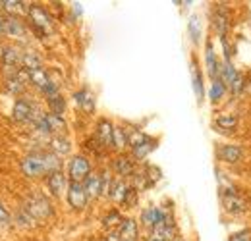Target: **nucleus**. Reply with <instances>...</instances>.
Instances as JSON below:
<instances>
[{
  "label": "nucleus",
  "mask_w": 251,
  "mask_h": 241,
  "mask_svg": "<svg viewBox=\"0 0 251 241\" xmlns=\"http://www.w3.org/2000/svg\"><path fill=\"white\" fill-rule=\"evenodd\" d=\"M62 168V160L60 156H56L50 151H33L29 154H25L20 160V170L25 178H43L49 176L52 172H58Z\"/></svg>",
  "instance_id": "f257e3e1"
},
{
  "label": "nucleus",
  "mask_w": 251,
  "mask_h": 241,
  "mask_svg": "<svg viewBox=\"0 0 251 241\" xmlns=\"http://www.w3.org/2000/svg\"><path fill=\"white\" fill-rule=\"evenodd\" d=\"M41 114H43V110H41L39 102L33 100L31 96H27V95L20 96L14 102V108H12V118L18 121V123H29L31 125Z\"/></svg>",
  "instance_id": "f03ea898"
},
{
  "label": "nucleus",
  "mask_w": 251,
  "mask_h": 241,
  "mask_svg": "<svg viewBox=\"0 0 251 241\" xmlns=\"http://www.w3.org/2000/svg\"><path fill=\"white\" fill-rule=\"evenodd\" d=\"M0 37H12L18 41H25L29 37L27 25L20 16L0 12Z\"/></svg>",
  "instance_id": "7ed1b4c3"
},
{
  "label": "nucleus",
  "mask_w": 251,
  "mask_h": 241,
  "mask_svg": "<svg viewBox=\"0 0 251 241\" xmlns=\"http://www.w3.org/2000/svg\"><path fill=\"white\" fill-rule=\"evenodd\" d=\"M22 60H24V48H20L16 45L4 47L2 54H0V68H2L4 77L14 75L16 72H20L22 70Z\"/></svg>",
  "instance_id": "20e7f679"
},
{
  "label": "nucleus",
  "mask_w": 251,
  "mask_h": 241,
  "mask_svg": "<svg viewBox=\"0 0 251 241\" xmlns=\"http://www.w3.org/2000/svg\"><path fill=\"white\" fill-rule=\"evenodd\" d=\"M24 211L29 212L31 218L37 222V220H47V218L52 214V207H50V201H49L43 193L35 191V193H31V195L25 199Z\"/></svg>",
  "instance_id": "39448f33"
},
{
  "label": "nucleus",
  "mask_w": 251,
  "mask_h": 241,
  "mask_svg": "<svg viewBox=\"0 0 251 241\" xmlns=\"http://www.w3.org/2000/svg\"><path fill=\"white\" fill-rule=\"evenodd\" d=\"M27 18L31 22L37 33H50L52 29V18L41 4H29L27 6Z\"/></svg>",
  "instance_id": "423d86ee"
},
{
  "label": "nucleus",
  "mask_w": 251,
  "mask_h": 241,
  "mask_svg": "<svg viewBox=\"0 0 251 241\" xmlns=\"http://www.w3.org/2000/svg\"><path fill=\"white\" fill-rule=\"evenodd\" d=\"M91 172H93V170H91V162H89V158L83 156V154L74 156V158L70 160V164H68V178H70V181H74V183H83L85 178H87Z\"/></svg>",
  "instance_id": "0eeeda50"
},
{
  "label": "nucleus",
  "mask_w": 251,
  "mask_h": 241,
  "mask_svg": "<svg viewBox=\"0 0 251 241\" xmlns=\"http://www.w3.org/2000/svg\"><path fill=\"white\" fill-rule=\"evenodd\" d=\"M27 87H29V75H27V72L24 68L20 72H16L14 75L4 77V89L8 91V93H12V95L24 96Z\"/></svg>",
  "instance_id": "6e6552de"
},
{
  "label": "nucleus",
  "mask_w": 251,
  "mask_h": 241,
  "mask_svg": "<svg viewBox=\"0 0 251 241\" xmlns=\"http://www.w3.org/2000/svg\"><path fill=\"white\" fill-rule=\"evenodd\" d=\"M66 197H68V205L74 211H83L87 207V193L83 189V183H74L70 181L66 187Z\"/></svg>",
  "instance_id": "1a4fd4ad"
},
{
  "label": "nucleus",
  "mask_w": 251,
  "mask_h": 241,
  "mask_svg": "<svg viewBox=\"0 0 251 241\" xmlns=\"http://www.w3.org/2000/svg\"><path fill=\"white\" fill-rule=\"evenodd\" d=\"M217 156L222 162H228V164H236L244 158V149L238 147V145H219L217 149Z\"/></svg>",
  "instance_id": "9d476101"
},
{
  "label": "nucleus",
  "mask_w": 251,
  "mask_h": 241,
  "mask_svg": "<svg viewBox=\"0 0 251 241\" xmlns=\"http://www.w3.org/2000/svg\"><path fill=\"white\" fill-rule=\"evenodd\" d=\"M222 205H224V211L230 212V214H244L248 211V205L242 197H238V193H224L222 195Z\"/></svg>",
  "instance_id": "9b49d317"
},
{
  "label": "nucleus",
  "mask_w": 251,
  "mask_h": 241,
  "mask_svg": "<svg viewBox=\"0 0 251 241\" xmlns=\"http://www.w3.org/2000/svg\"><path fill=\"white\" fill-rule=\"evenodd\" d=\"M112 129H114L112 121L106 120V118H102V120L97 123V137H95V139H97L104 149L112 145Z\"/></svg>",
  "instance_id": "f8f14e48"
},
{
  "label": "nucleus",
  "mask_w": 251,
  "mask_h": 241,
  "mask_svg": "<svg viewBox=\"0 0 251 241\" xmlns=\"http://www.w3.org/2000/svg\"><path fill=\"white\" fill-rule=\"evenodd\" d=\"M47 185H49V191H50L54 197H60L64 191H66V187H68L66 176L62 174V170L49 174V176H47Z\"/></svg>",
  "instance_id": "ddd939ff"
},
{
  "label": "nucleus",
  "mask_w": 251,
  "mask_h": 241,
  "mask_svg": "<svg viewBox=\"0 0 251 241\" xmlns=\"http://www.w3.org/2000/svg\"><path fill=\"white\" fill-rule=\"evenodd\" d=\"M205 64H207V72L211 75V79H219V73H220V64L217 60V54L213 50V43L207 41V47H205Z\"/></svg>",
  "instance_id": "4468645a"
},
{
  "label": "nucleus",
  "mask_w": 251,
  "mask_h": 241,
  "mask_svg": "<svg viewBox=\"0 0 251 241\" xmlns=\"http://www.w3.org/2000/svg\"><path fill=\"white\" fill-rule=\"evenodd\" d=\"M27 75H29V85H33L35 89H39V93H43V91H45L49 85H50V83H52V79L49 77V73H47L43 68L27 72Z\"/></svg>",
  "instance_id": "2eb2a0df"
},
{
  "label": "nucleus",
  "mask_w": 251,
  "mask_h": 241,
  "mask_svg": "<svg viewBox=\"0 0 251 241\" xmlns=\"http://www.w3.org/2000/svg\"><path fill=\"white\" fill-rule=\"evenodd\" d=\"M112 168H114V172L120 176V178H129V176H133V172H135V168H133V160L129 158V156H116L114 160H112Z\"/></svg>",
  "instance_id": "dca6fc26"
},
{
  "label": "nucleus",
  "mask_w": 251,
  "mask_h": 241,
  "mask_svg": "<svg viewBox=\"0 0 251 241\" xmlns=\"http://www.w3.org/2000/svg\"><path fill=\"white\" fill-rule=\"evenodd\" d=\"M118 234L120 238L126 241H135L139 236V228H137V222L133 218H124L118 226Z\"/></svg>",
  "instance_id": "f3484780"
},
{
  "label": "nucleus",
  "mask_w": 251,
  "mask_h": 241,
  "mask_svg": "<svg viewBox=\"0 0 251 241\" xmlns=\"http://www.w3.org/2000/svg\"><path fill=\"white\" fill-rule=\"evenodd\" d=\"M49 145H50V152H54L56 156H66L72 151V141L66 135H52Z\"/></svg>",
  "instance_id": "a211bd4d"
},
{
  "label": "nucleus",
  "mask_w": 251,
  "mask_h": 241,
  "mask_svg": "<svg viewBox=\"0 0 251 241\" xmlns=\"http://www.w3.org/2000/svg\"><path fill=\"white\" fill-rule=\"evenodd\" d=\"M74 100L77 102V106L81 108V110H85V112H93L95 110V98L93 95L89 93V89H79L74 93Z\"/></svg>",
  "instance_id": "6ab92c4d"
},
{
  "label": "nucleus",
  "mask_w": 251,
  "mask_h": 241,
  "mask_svg": "<svg viewBox=\"0 0 251 241\" xmlns=\"http://www.w3.org/2000/svg\"><path fill=\"white\" fill-rule=\"evenodd\" d=\"M83 189L87 193V199H97L100 197V174H95L91 172L85 181H83Z\"/></svg>",
  "instance_id": "aec40b11"
},
{
  "label": "nucleus",
  "mask_w": 251,
  "mask_h": 241,
  "mask_svg": "<svg viewBox=\"0 0 251 241\" xmlns=\"http://www.w3.org/2000/svg\"><path fill=\"white\" fill-rule=\"evenodd\" d=\"M45 120H47V125H49L50 135H66V121H64L62 116L45 112Z\"/></svg>",
  "instance_id": "412c9836"
},
{
  "label": "nucleus",
  "mask_w": 251,
  "mask_h": 241,
  "mask_svg": "<svg viewBox=\"0 0 251 241\" xmlns=\"http://www.w3.org/2000/svg\"><path fill=\"white\" fill-rule=\"evenodd\" d=\"M191 81H193V91H195V96H197V102H203V96H205V89H203V75L197 68L195 60H191Z\"/></svg>",
  "instance_id": "4be33fe9"
},
{
  "label": "nucleus",
  "mask_w": 251,
  "mask_h": 241,
  "mask_svg": "<svg viewBox=\"0 0 251 241\" xmlns=\"http://www.w3.org/2000/svg\"><path fill=\"white\" fill-rule=\"evenodd\" d=\"M155 147H157V139L147 137L143 143H139L137 147H133V149H131V156H133V158H137V160H143V158H147V156H149V152L155 151Z\"/></svg>",
  "instance_id": "5701e85b"
},
{
  "label": "nucleus",
  "mask_w": 251,
  "mask_h": 241,
  "mask_svg": "<svg viewBox=\"0 0 251 241\" xmlns=\"http://www.w3.org/2000/svg\"><path fill=\"white\" fill-rule=\"evenodd\" d=\"M213 27L215 31L222 37H226V29H228V16L224 12V8H217L215 14H213Z\"/></svg>",
  "instance_id": "b1692460"
},
{
  "label": "nucleus",
  "mask_w": 251,
  "mask_h": 241,
  "mask_svg": "<svg viewBox=\"0 0 251 241\" xmlns=\"http://www.w3.org/2000/svg\"><path fill=\"white\" fill-rule=\"evenodd\" d=\"M127 187H129V185H126L122 180H112L110 191H108V197H110L114 203H120V205H122V201H124Z\"/></svg>",
  "instance_id": "393cba45"
},
{
  "label": "nucleus",
  "mask_w": 251,
  "mask_h": 241,
  "mask_svg": "<svg viewBox=\"0 0 251 241\" xmlns=\"http://www.w3.org/2000/svg\"><path fill=\"white\" fill-rule=\"evenodd\" d=\"M112 149H116V151H124L126 147H127V131H126L124 127H114L112 129V145H110Z\"/></svg>",
  "instance_id": "a878e982"
},
{
  "label": "nucleus",
  "mask_w": 251,
  "mask_h": 241,
  "mask_svg": "<svg viewBox=\"0 0 251 241\" xmlns=\"http://www.w3.org/2000/svg\"><path fill=\"white\" fill-rule=\"evenodd\" d=\"M47 104H49V112H50V114L62 116L64 112H66V100H64V96L60 93L54 95V96H49V98H47Z\"/></svg>",
  "instance_id": "bb28decb"
},
{
  "label": "nucleus",
  "mask_w": 251,
  "mask_h": 241,
  "mask_svg": "<svg viewBox=\"0 0 251 241\" xmlns=\"http://www.w3.org/2000/svg\"><path fill=\"white\" fill-rule=\"evenodd\" d=\"M12 220H14V224L18 226V228H24V230H29L35 226V220L31 218V214L27 211H24V209H20V211L16 212L14 216H12Z\"/></svg>",
  "instance_id": "cd10ccee"
},
{
  "label": "nucleus",
  "mask_w": 251,
  "mask_h": 241,
  "mask_svg": "<svg viewBox=\"0 0 251 241\" xmlns=\"http://www.w3.org/2000/svg\"><path fill=\"white\" fill-rule=\"evenodd\" d=\"M215 125L219 127V129H226V131H232V129H236V125H238V118L234 116V114H220L217 121H215Z\"/></svg>",
  "instance_id": "c85d7f7f"
},
{
  "label": "nucleus",
  "mask_w": 251,
  "mask_h": 241,
  "mask_svg": "<svg viewBox=\"0 0 251 241\" xmlns=\"http://www.w3.org/2000/svg\"><path fill=\"white\" fill-rule=\"evenodd\" d=\"M224 95H226V87H224V83H222L220 79H215V81H213V85H211V91H209L211 100H213V102H219V100L224 98Z\"/></svg>",
  "instance_id": "c756f323"
},
{
  "label": "nucleus",
  "mask_w": 251,
  "mask_h": 241,
  "mask_svg": "<svg viewBox=\"0 0 251 241\" xmlns=\"http://www.w3.org/2000/svg\"><path fill=\"white\" fill-rule=\"evenodd\" d=\"M188 29H189V35H191V41L197 45L199 39H201V24H199V18L197 16H191L189 18Z\"/></svg>",
  "instance_id": "7c9ffc66"
},
{
  "label": "nucleus",
  "mask_w": 251,
  "mask_h": 241,
  "mask_svg": "<svg viewBox=\"0 0 251 241\" xmlns=\"http://www.w3.org/2000/svg\"><path fill=\"white\" fill-rule=\"evenodd\" d=\"M137 201H139V193H137V187H127L124 201H122V205H124V207H127V209H133V207L137 205Z\"/></svg>",
  "instance_id": "2f4dec72"
},
{
  "label": "nucleus",
  "mask_w": 251,
  "mask_h": 241,
  "mask_svg": "<svg viewBox=\"0 0 251 241\" xmlns=\"http://www.w3.org/2000/svg\"><path fill=\"white\" fill-rule=\"evenodd\" d=\"M124 218H122V214L118 211H110L104 218H102V224L106 226V228H112V226H120V222H122Z\"/></svg>",
  "instance_id": "473e14b6"
},
{
  "label": "nucleus",
  "mask_w": 251,
  "mask_h": 241,
  "mask_svg": "<svg viewBox=\"0 0 251 241\" xmlns=\"http://www.w3.org/2000/svg\"><path fill=\"white\" fill-rule=\"evenodd\" d=\"M14 224V220H12V214L8 212V209L0 203V230H8L10 226Z\"/></svg>",
  "instance_id": "72a5a7b5"
},
{
  "label": "nucleus",
  "mask_w": 251,
  "mask_h": 241,
  "mask_svg": "<svg viewBox=\"0 0 251 241\" xmlns=\"http://www.w3.org/2000/svg\"><path fill=\"white\" fill-rule=\"evenodd\" d=\"M228 241H251V230H242V232H236L230 236Z\"/></svg>",
  "instance_id": "f704fd0d"
},
{
  "label": "nucleus",
  "mask_w": 251,
  "mask_h": 241,
  "mask_svg": "<svg viewBox=\"0 0 251 241\" xmlns=\"http://www.w3.org/2000/svg\"><path fill=\"white\" fill-rule=\"evenodd\" d=\"M244 87H246V83H244V77H242V75H238V77L234 79V83L230 85V91H232L234 95H240V93L244 91Z\"/></svg>",
  "instance_id": "c9c22d12"
},
{
  "label": "nucleus",
  "mask_w": 251,
  "mask_h": 241,
  "mask_svg": "<svg viewBox=\"0 0 251 241\" xmlns=\"http://www.w3.org/2000/svg\"><path fill=\"white\" fill-rule=\"evenodd\" d=\"M104 241H124L120 238V234H118V230H110L106 236H104Z\"/></svg>",
  "instance_id": "e433bc0d"
},
{
  "label": "nucleus",
  "mask_w": 251,
  "mask_h": 241,
  "mask_svg": "<svg viewBox=\"0 0 251 241\" xmlns=\"http://www.w3.org/2000/svg\"><path fill=\"white\" fill-rule=\"evenodd\" d=\"M147 241H160V240H155V238H149Z\"/></svg>",
  "instance_id": "4c0bfd02"
},
{
  "label": "nucleus",
  "mask_w": 251,
  "mask_h": 241,
  "mask_svg": "<svg viewBox=\"0 0 251 241\" xmlns=\"http://www.w3.org/2000/svg\"><path fill=\"white\" fill-rule=\"evenodd\" d=\"M0 54H2V45H0Z\"/></svg>",
  "instance_id": "58836bf2"
},
{
  "label": "nucleus",
  "mask_w": 251,
  "mask_h": 241,
  "mask_svg": "<svg viewBox=\"0 0 251 241\" xmlns=\"http://www.w3.org/2000/svg\"><path fill=\"white\" fill-rule=\"evenodd\" d=\"M176 241H184V240H176Z\"/></svg>",
  "instance_id": "ea45409f"
},
{
  "label": "nucleus",
  "mask_w": 251,
  "mask_h": 241,
  "mask_svg": "<svg viewBox=\"0 0 251 241\" xmlns=\"http://www.w3.org/2000/svg\"><path fill=\"white\" fill-rule=\"evenodd\" d=\"M124 241H126V240H124Z\"/></svg>",
  "instance_id": "a19ab883"
}]
</instances>
